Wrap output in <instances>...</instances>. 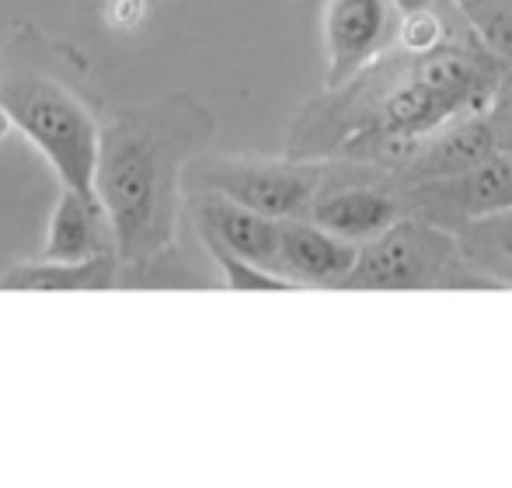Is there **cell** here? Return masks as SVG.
<instances>
[{"instance_id": "obj_14", "label": "cell", "mask_w": 512, "mask_h": 488, "mask_svg": "<svg viewBox=\"0 0 512 488\" xmlns=\"http://www.w3.org/2000/svg\"><path fill=\"white\" fill-rule=\"evenodd\" d=\"M460 11L474 39L499 63L512 67V0H464Z\"/></svg>"}, {"instance_id": "obj_8", "label": "cell", "mask_w": 512, "mask_h": 488, "mask_svg": "<svg viewBox=\"0 0 512 488\" xmlns=\"http://www.w3.org/2000/svg\"><path fill=\"white\" fill-rule=\"evenodd\" d=\"M356 241H345L324 227L310 224L307 217L279 220V248H276V276L297 290V286H328L338 290L356 262Z\"/></svg>"}, {"instance_id": "obj_6", "label": "cell", "mask_w": 512, "mask_h": 488, "mask_svg": "<svg viewBox=\"0 0 512 488\" xmlns=\"http://www.w3.org/2000/svg\"><path fill=\"white\" fill-rule=\"evenodd\" d=\"M398 189L401 203H405V217H418L453 234L464 220L512 206V161L506 154H495L485 164L460 171V175L398 185Z\"/></svg>"}, {"instance_id": "obj_13", "label": "cell", "mask_w": 512, "mask_h": 488, "mask_svg": "<svg viewBox=\"0 0 512 488\" xmlns=\"http://www.w3.org/2000/svg\"><path fill=\"white\" fill-rule=\"evenodd\" d=\"M453 241L467 262L488 272L502 290H512V206L464 220L453 231Z\"/></svg>"}, {"instance_id": "obj_7", "label": "cell", "mask_w": 512, "mask_h": 488, "mask_svg": "<svg viewBox=\"0 0 512 488\" xmlns=\"http://www.w3.org/2000/svg\"><path fill=\"white\" fill-rule=\"evenodd\" d=\"M398 4L394 0H328L324 7V56H328V81L338 88L363 67L394 49L398 35Z\"/></svg>"}, {"instance_id": "obj_4", "label": "cell", "mask_w": 512, "mask_h": 488, "mask_svg": "<svg viewBox=\"0 0 512 488\" xmlns=\"http://www.w3.org/2000/svg\"><path fill=\"white\" fill-rule=\"evenodd\" d=\"M453 258L457 241L450 231L418 217H401L377 238L359 244L356 262L338 290H439Z\"/></svg>"}, {"instance_id": "obj_9", "label": "cell", "mask_w": 512, "mask_h": 488, "mask_svg": "<svg viewBox=\"0 0 512 488\" xmlns=\"http://www.w3.org/2000/svg\"><path fill=\"white\" fill-rule=\"evenodd\" d=\"M495 154H499V143H495L488 112H467V116H457L432 129L422 147H418V154L411 157L408 168L401 175H394V182L418 185L432 182V178H450L460 175V171L478 168Z\"/></svg>"}, {"instance_id": "obj_11", "label": "cell", "mask_w": 512, "mask_h": 488, "mask_svg": "<svg viewBox=\"0 0 512 488\" xmlns=\"http://www.w3.org/2000/svg\"><path fill=\"white\" fill-rule=\"evenodd\" d=\"M115 255L112 224H108L105 206L98 203L95 192L63 189L56 199V210L49 217L42 258H60V262H77V258Z\"/></svg>"}, {"instance_id": "obj_2", "label": "cell", "mask_w": 512, "mask_h": 488, "mask_svg": "<svg viewBox=\"0 0 512 488\" xmlns=\"http://www.w3.org/2000/svg\"><path fill=\"white\" fill-rule=\"evenodd\" d=\"M25 39H14L7 60L0 63V112L46 157L63 189L95 192V112L67 77L49 67L53 53L32 46V28H25Z\"/></svg>"}, {"instance_id": "obj_10", "label": "cell", "mask_w": 512, "mask_h": 488, "mask_svg": "<svg viewBox=\"0 0 512 488\" xmlns=\"http://www.w3.org/2000/svg\"><path fill=\"white\" fill-rule=\"evenodd\" d=\"M189 206L203 241H216L220 248L234 251L276 276L279 220L248 210L220 192H189Z\"/></svg>"}, {"instance_id": "obj_17", "label": "cell", "mask_w": 512, "mask_h": 488, "mask_svg": "<svg viewBox=\"0 0 512 488\" xmlns=\"http://www.w3.org/2000/svg\"><path fill=\"white\" fill-rule=\"evenodd\" d=\"M398 4V11H415V7H425L429 0H394Z\"/></svg>"}, {"instance_id": "obj_5", "label": "cell", "mask_w": 512, "mask_h": 488, "mask_svg": "<svg viewBox=\"0 0 512 488\" xmlns=\"http://www.w3.org/2000/svg\"><path fill=\"white\" fill-rule=\"evenodd\" d=\"M304 217L338 238L363 244L405 217V203L394 175L345 157H328Z\"/></svg>"}, {"instance_id": "obj_16", "label": "cell", "mask_w": 512, "mask_h": 488, "mask_svg": "<svg viewBox=\"0 0 512 488\" xmlns=\"http://www.w3.org/2000/svg\"><path fill=\"white\" fill-rule=\"evenodd\" d=\"M495 129V143H499V154H506L512 161V67H506L499 81V91L492 98V109H488Z\"/></svg>"}, {"instance_id": "obj_3", "label": "cell", "mask_w": 512, "mask_h": 488, "mask_svg": "<svg viewBox=\"0 0 512 488\" xmlns=\"http://www.w3.org/2000/svg\"><path fill=\"white\" fill-rule=\"evenodd\" d=\"M324 175V161H255V157H192L182 189L220 192L272 220L304 217Z\"/></svg>"}, {"instance_id": "obj_12", "label": "cell", "mask_w": 512, "mask_h": 488, "mask_svg": "<svg viewBox=\"0 0 512 488\" xmlns=\"http://www.w3.org/2000/svg\"><path fill=\"white\" fill-rule=\"evenodd\" d=\"M119 283V258L95 255L60 262V258H35L0 272V290L18 293H98Z\"/></svg>"}, {"instance_id": "obj_15", "label": "cell", "mask_w": 512, "mask_h": 488, "mask_svg": "<svg viewBox=\"0 0 512 488\" xmlns=\"http://www.w3.org/2000/svg\"><path fill=\"white\" fill-rule=\"evenodd\" d=\"M206 251L213 255V262L220 265L223 283H227L230 290H241V293L244 290H293L286 279L258 269L255 262H248V258L234 255V251H227V248H220L216 241H206Z\"/></svg>"}, {"instance_id": "obj_1", "label": "cell", "mask_w": 512, "mask_h": 488, "mask_svg": "<svg viewBox=\"0 0 512 488\" xmlns=\"http://www.w3.org/2000/svg\"><path fill=\"white\" fill-rule=\"evenodd\" d=\"M213 112L189 95L126 105L98 122L91 189L112 224L119 269H140L175 241L185 164L213 136Z\"/></svg>"}, {"instance_id": "obj_18", "label": "cell", "mask_w": 512, "mask_h": 488, "mask_svg": "<svg viewBox=\"0 0 512 488\" xmlns=\"http://www.w3.org/2000/svg\"><path fill=\"white\" fill-rule=\"evenodd\" d=\"M450 4H464V0H450Z\"/></svg>"}]
</instances>
